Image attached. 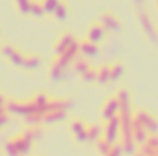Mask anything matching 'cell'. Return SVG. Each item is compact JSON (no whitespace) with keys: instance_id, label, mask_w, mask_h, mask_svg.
<instances>
[{"instance_id":"cell-2","label":"cell","mask_w":158,"mask_h":156,"mask_svg":"<svg viewBox=\"0 0 158 156\" xmlns=\"http://www.w3.org/2000/svg\"><path fill=\"white\" fill-rule=\"evenodd\" d=\"M134 119H136L149 134H156L158 132V121L151 112H147V110H138V112L134 114Z\"/></svg>"},{"instance_id":"cell-9","label":"cell","mask_w":158,"mask_h":156,"mask_svg":"<svg viewBox=\"0 0 158 156\" xmlns=\"http://www.w3.org/2000/svg\"><path fill=\"white\" fill-rule=\"evenodd\" d=\"M109 68H110V79H112V81H114V79H119L121 76H123V66H121L119 63L109 66Z\"/></svg>"},{"instance_id":"cell-5","label":"cell","mask_w":158,"mask_h":156,"mask_svg":"<svg viewBox=\"0 0 158 156\" xmlns=\"http://www.w3.org/2000/svg\"><path fill=\"white\" fill-rule=\"evenodd\" d=\"M70 129H72L74 136L77 138L79 142H86V125H85V123H81V121H74V123L70 125Z\"/></svg>"},{"instance_id":"cell-11","label":"cell","mask_w":158,"mask_h":156,"mask_svg":"<svg viewBox=\"0 0 158 156\" xmlns=\"http://www.w3.org/2000/svg\"><path fill=\"white\" fill-rule=\"evenodd\" d=\"M121 154H123V149H121V145H116V143H114V145L110 147V151H109L105 156H121Z\"/></svg>"},{"instance_id":"cell-3","label":"cell","mask_w":158,"mask_h":156,"mask_svg":"<svg viewBox=\"0 0 158 156\" xmlns=\"http://www.w3.org/2000/svg\"><path fill=\"white\" fill-rule=\"evenodd\" d=\"M119 110H121V107H119V101H118L116 96L110 97V99H107L105 101V107H103V119L107 121L110 117H116L119 114Z\"/></svg>"},{"instance_id":"cell-12","label":"cell","mask_w":158,"mask_h":156,"mask_svg":"<svg viewBox=\"0 0 158 156\" xmlns=\"http://www.w3.org/2000/svg\"><path fill=\"white\" fill-rule=\"evenodd\" d=\"M132 156H145V154H143V153H134Z\"/></svg>"},{"instance_id":"cell-13","label":"cell","mask_w":158,"mask_h":156,"mask_svg":"<svg viewBox=\"0 0 158 156\" xmlns=\"http://www.w3.org/2000/svg\"><path fill=\"white\" fill-rule=\"evenodd\" d=\"M156 6H158V0H156Z\"/></svg>"},{"instance_id":"cell-6","label":"cell","mask_w":158,"mask_h":156,"mask_svg":"<svg viewBox=\"0 0 158 156\" xmlns=\"http://www.w3.org/2000/svg\"><path fill=\"white\" fill-rule=\"evenodd\" d=\"M103 136V129L99 125H86V142H98Z\"/></svg>"},{"instance_id":"cell-8","label":"cell","mask_w":158,"mask_h":156,"mask_svg":"<svg viewBox=\"0 0 158 156\" xmlns=\"http://www.w3.org/2000/svg\"><path fill=\"white\" fill-rule=\"evenodd\" d=\"M98 81L99 83H109L110 81V68L109 66H103V68H99L98 70Z\"/></svg>"},{"instance_id":"cell-7","label":"cell","mask_w":158,"mask_h":156,"mask_svg":"<svg viewBox=\"0 0 158 156\" xmlns=\"http://www.w3.org/2000/svg\"><path fill=\"white\" fill-rule=\"evenodd\" d=\"M96 143H98V153H99L101 156H105L109 151H110V147H112V143H109L105 138H99Z\"/></svg>"},{"instance_id":"cell-4","label":"cell","mask_w":158,"mask_h":156,"mask_svg":"<svg viewBox=\"0 0 158 156\" xmlns=\"http://www.w3.org/2000/svg\"><path fill=\"white\" fill-rule=\"evenodd\" d=\"M15 147H17V151L20 153V156H24V154H28L30 153V149H31V140L26 136V134H20V136H15V138H11L9 140Z\"/></svg>"},{"instance_id":"cell-10","label":"cell","mask_w":158,"mask_h":156,"mask_svg":"<svg viewBox=\"0 0 158 156\" xmlns=\"http://www.w3.org/2000/svg\"><path fill=\"white\" fill-rule=\"evenodd\" d=\"M4 151H6V156H20V153L17 151V147H15L11 142H7V143H6Z\"/></svg>"},{"instance_id":"cell-1","label":"cell","mask_w":158,"mask_h":156,"mask_svg":"<svg viewBox=\"0 0 158 156\" xmlns=\"http://www.w3.org/2000/svg\"><path fill=\"white\" fill-rule=\"evenodd\" d=\"M103 138L109 143H112V145L121 138V121H119V116L107 119V125L103 129Z\"/></svg>"}]
</instances>
